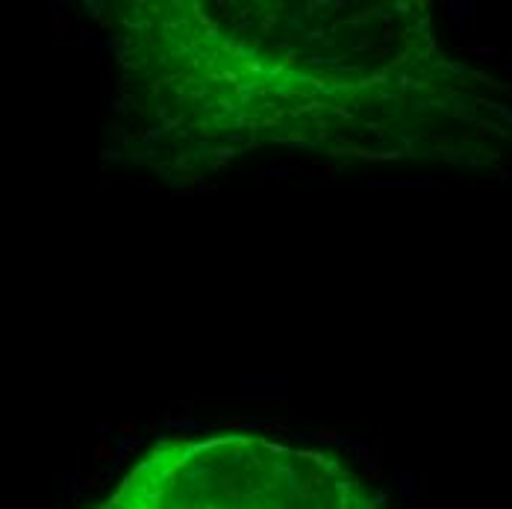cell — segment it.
<instances>
[{
  "label": "cell",
  "instance_id": "1",
  "mask_svg": "<svg viewBox=\"0 0 512 509\" xmlns=\"http://www.w3.org/2000/svg\"><path fill=\"white\" fill-rule=\"evenodd\" d=\"M221 459L212 465V457L195 451L154 462L156 471L139 468L109 509H359L336 477L312 474L283 486L280 468L262 457Z\"/></svg>",
  "mask_w": 512,
  "mask_h": 509
}]
</instances>
